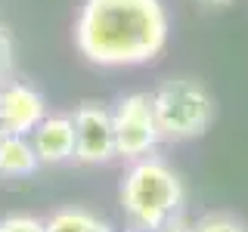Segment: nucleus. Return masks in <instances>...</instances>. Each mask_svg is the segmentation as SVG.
Returning a JSON list of instances; mask_svg holds the SVG:
<instances>
[{
	"label": "nucleus",
	"instance_id": "nucleus-1",
	"mask_svg": "<svg viewBox=\"0 0 248 232\" xmlns=\"http://www.w3.org/2000/svg\"><path fill=\"white\" fill-rule=\"evenodd\" d=\"M81 56L103 68L152 62L168 44L161 0H84L75 25Z\"/></svg>",
	"mask_w": 248,
	"mask_h": 232
},
{
	"label": "nucleus",
	"instance_id": "nucleus-2",
	"mask_svg": "<svg viewBox=\"0 0 248 232\" xmlns=\"http://www.w3.org/2000/svg\"><path fill=\"white\" fill-rule=\"evenodd\" d=\"M121 211L134 232H165L183 207V180L161 158H137L121 183Z\"/></svg>",
	"mask_w": 248,
	"mask_h": 232
},
{
	"label": "nucleus",
	"instance_id": "nucleus-3",
	"mask_svg": "<svg viewBox=\"0 0 248 232\" xmlns=\"http://www.w3.org/2000/svg\"><path fill=\"white\" fill-rule=\"evenodd\" d=\"M152 112L161 139H196L214 121V96L196 77H170L152 93Z\"/></svg>",
	"mask_w": 248,
	"mask_h": 232
},
{
	"label": "nucleus",
	"instance_id": "nucleus-4",
	"mask_svg": "<svg viewBox=\"0 0 248 232\" xmlns=\"http://www.w3.org/2000/svg\"><path fill=\"white\" fill-rule=\"evenodd\" d=\"M112 121H115V149H118L121 158H143L161 139L149 93L124 96L115 108Z\"/></svg>",
	"mask_w": 248,
	"mask_h": 232
},
{
	"label": "nucleus",
	"instance_id": "nucleus-5",
	"mask_svg": "<svg viewBox=\"0 0 248 232\" xmlns=\"http://www.w3.org/2000/svg\"><path fill=\"white\" fill-rule=\"evenodd\" d=\"M115 149V121L99 102H84L75 112V158L81 164H106Z\"/></svg>",
	"mask_w": 248,
	"mask_h": 232
},
{
	"label": "nucleus",
	"instance_id": "nucleus-6",
	"mask_svg": "<svg viewBox=\"0 0 248 232\" xmlns=\"http://www.w3.org/2000/svg\"><path fill=\"white\" fill-rule=\"evenodd\" d=\"M46 118V102L28 84H10L0 90V124L6 133L28 136Z\"/></svg>",
	"mask_w": 248,
	"mask_h": 232
},
{
	"label": "nucleus",
	"instance_id": "nucleus-7",
	"mask_svg": "<svg viewBox=\"0 0 248 232\" xmlns=\"http://www.w3.org/2000/svg\"><path fill=\"white\" fill-rule=\"evenodd\" d=\"M31 145L41 164H62V161L75 158V118H65V115L44 118L34 127Z\"/></svg>",
	"mask_w": 248,
	"mask_h": 232
},
{
	"label": "nucleus",
	"instance_id": "nucleus-8",
	"mask_svg": "<svg viewBox=\"0 0 248 232\" xmlns=\"http://www.w3.org/2000/svg\"><path fill=\"white\" fill-rule=\"evenodd\" d=\"M41 161H37L34 145L19 133H6L0 136V174L6 176H25L31 174Z\"/></svg>",
	"mask_w": 248,
	"mask_h": 232
},
{
	"label": "nucleus",
	"instance_id": "nucleus-9",
	"mask_svg": "<svg viewBox=\"0 0 248 232\" xmlns=\"http://www.w3.org/2000/svg\"><path fill=\"white\" fill-rule=\"evenodd\" d=\"M46 232H112V226L99 217L81 211V207H65V211L50 217Z\"/></svg>",
	"mask_w": 248,
	"mask_h": 232
},
{
	"label": "nucleus",
	"instance_id": "nucleus-10",
	"mask_svg": "<svg viewBox=\"0 0 248 232\" xmlns=\"http://www.w3.org/2000/svg\"><path fill=\"white\" fill-rule=\"evenodd\" d=\"M189 232H248V226L232 214H205Z\"/></svg>",
	"mask_w": 248,
	"mask_h": 232
},
{
	"label": "nucleus",
	"instance_id": "nucleus-11",
	"mask_svg": "<svg viewBox=\"0 0 248 232\" xmlns=\"http://www.w3.org/2000/svg\"><path fill=\"white\" fill-rule=\"evenodd\" d=\"M0 232H46V223H41L37 217H6L0 220Z\"/></svg>",
	"mask_w": 248,
	"mask_h": 232
},
{
	"label": "nucleus",
	"instance_id": "nucleus-12",
	"mask_svg": "<svg viewBox=\"0 0 248 232\" xmlns=\"http://www.w3.org/2000/svg\"><path fill=\"white\" fill-rule=\"evenodd\" d=\"M13 68V41L6 34V28H0V77H6Z\"/></svg>",
	"mask_w": 248,
	"mask_h": 232
},
{
	"label": "nucleus",
	"instance_id": "nucleus-13",
	"mask_svg": "<svg viewBox=\"0 0 248 232\" xmlns=\"http://www.w3.org/2000/svg\"><path fill=\"white\" fill-rule=\"evenodd\" d=\"M199 6H205V10H227V6H232L236 0H196Z\"/></svg>",
	"mask_w": 248,
	"mask_h": 232
},
{
	"label": "nucleus",
	"instance_id": "nucleus-14",
	"mask_svg": "<svg viewBox=\"0 0 248 232\" xmlns=\"http://www.w3.org/2000/svg\"><path fill=\"white\" fill-rule=\"evenodd\" d=\"M0 136H6V130H3V124H0Z\"/></svg>",
	"mask_w": 248,
	"mask_h": 232
}]
</instances>
